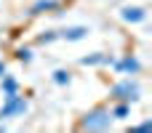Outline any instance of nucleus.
I'll list each match as a JSON object with an SVG mask.
<instances>
[{"instance_id": "nucleus-3", "label": "nucleus", "mask_w": 152, "mask_h": 133, "mask_svg": "<svg viewBox=\"0 0 152 133\" xmlns=\"http://www.w3.org/2000/svg\"><path fill=\"white\" fill-rule=\"evenodd\" d=\"M29 109V101L19 93H8L3 96V107H0V120H11V117H24Z\"/></svg>"}, {"instance_id": "nucleus-1", "label": "nucleus", "mask_w": 152, "mask_h": 133, "mask_svg": "<svg viewBox=\"0 0 152 133\" xmlns=\"http://www.w3.org/2000/svg\"><path fill=\"white\" fill-rule=\"evenodd\" d=\"M110 99L112 101H126V104H136L142 99V85L134 77H123L110 88Z\"/></svg>"}, {"instance_id": "nucleus-13", "label": "nucleus", "mask_w": 152, "mask_h": 133, "mask_svg": "<svg viewBox=\"0 0 152 133\" xmlns=\"http://www.w3.org/2000/svg\"><path fill=\"white\" fill-rule=\"evenodd\" d=\"M16 59L24 61V64H29V61H32V51H29V48H19V51H16Z\"/></svg>"}, {"instance_id": "nucleus-14", "label": "nucleus", "mask_w": 152, "mask_h": 133, "mask_svg": "<svg viewBox=\"0 0 152 133\" xmlns=\"http://www.w3.org/2000/svg\"><path fill=\"white\" fill-rule=\"evenodd\" d=\"M131 131H142V133H150V131H152V120H147V123H142V125H134Z\"/></svg>"}, {"instance_id": "nucleus-7", "label": "nucleus", "mask_w": 152, "mask_h": 133, "mask_svg": "<svg viewBox=\"0 0 152 133\" xmlns=\"http://www.w3.org/2000/svg\"><path fill=\"white\" fill-rule=\"evenodd\" d=\"M61 8V0H37L29 5V16H40V13H51V11H59Z\"/></svg>"}, {"instance_id": "nucleus-4", "label": "nucleus", "mask_w": 152, "mask_h": 133, "mask_svg": "<svg viewBox=\"0 0 152 133\" xmlns=\"http://www.w3.org/2000/svg\"><path fill=\"white\" fill-rule=\"evenodd\" d=\"M112 67H115V72H118V75H131V77L142 72V61H139L134 53H126V56L115 59V61H112Z\"/></svg>"}, {"instance_id": "nucleus-12", "label": "nucleus", "mask_w": 152, "mask_h": 133, "mask_svg": "<svg viewBox=\"0 0 152 133\" xmlns=\"http://www.w3.org/2000/svg\"><path fill=\"white\" fill-rule=\"evenodd\" d=\"M53 40H59L56 29H51V32H45V35H37V45H48V43H53Z\"/></svg>"}, {"instance_id": "nucleus-2", "label": "nucleus", "mask_w": 152, "mask_h": 133, "mask_svg": "<svg viewBox=\"0 0 152 133\" xmlns=\"http://www.w3.org/2000/svg\"><path fill=\"white\" fill-rule=\"evenodd\" d=\"M80 128L83 131H110L112 128V115L107 107H94L80 117Z\"/></svg>"}, {"instance_id": "nucleus-8", "label": "nucleus", "mask_w": 152, "mask_h": 133, "mask_svg": "<svg viewBox=\"0 0 152 133\" xmlns=\"http://www.w3.org/2000/svg\"><path fill=\"white\" fill-rule=\"evenodd\" d=\"M112 61H115V59H112L110 53H88V56L80 59L83 67H102V64H104V67H112Z\"/></svg>"}, {"instance_id": "nucleus-10", "label": "nucleus", "mask_w": 152, "mask_h": 133, "mask_svg": "<svg viewBox=\"0 0 152 133\" xmlns=\"http://www.w3.org/2000/svg\"><path fill=\"white\" fill-rule=\"evenodd\" d=\"M110 115H112V120H126V117L131 115V104H126V101H115V107L110 109Z\"/></svg>"}, {"instance_id": "nucleus-11", "label": "nucleus", "mask_w": 152, "mask_h": 133, "mask_svg": "<svg viewBox=\"0 0 152 133\" xmlns=\"http://www.w3.org/2000/svg\"><path fill=\"white\" fill-rule=\"evenodd\" d=\"M51 80H53L56 85H61V88H64V85H69V83H72V75H69L67 69H56V72L51 75Z\"/></svg>"}, {"instance_id": "nucleus-15", "label": "nucleus", "mask_w": 152, "mask_h": 133, "mask_svg": "<svg viewBox=\"0 0 152 133\" xmlns=\"http://www.w3.org/2000/svg\"><path fill=\"white\" fill-rule=\"evenodd\" d=\"M3 72H5V64H3V61H0V77H3Z\"/></svg>"}, {"instance_id": "nucleus-6", "label": "nucleus", "mask_w": 152, "mask_h": 133, "mask_svg": "<svg viewBox=\"0 0 152 133\" xmlns=\"http://www.w3.org/2000/svg\"><path fill=\"white\" fill-rule=\"evenodd\" d=\"M88 27H64V29H56V35H59V40H69V43H75V40H83V37H88Z\"/></svg>"}, {"instance_id": "nucleus-5", "label": "nucleus", "mask_w": 152, "mask_h": 133, "mask_svg": "<svg viewBox=\"0 0 152 133\" xmlns=\"http://www.w3.org/2000/svg\"><path fill=\"white\" fill-rule=\"evenodd\" d=\"M120 19H123L126 24H139V21L147 19V11H144L142 5H126V8L120 11Z\"/></svg>"}, {"instance_id": "nucleus-9", "label": "nucleus", "mask_w": 152, "mask_h": 133, "mask_svg": "<svg viewBox=\"0 0 152 133\" xmlns=\"http://www.w3.org/2000/svg\"><path fill=\"white\" fill-rule=\"evenodd\" d=\"M0 91H3V96L19 93V80H16L13 75H5V72H3V77H0Z\"/></svg>"}]
</instances>
